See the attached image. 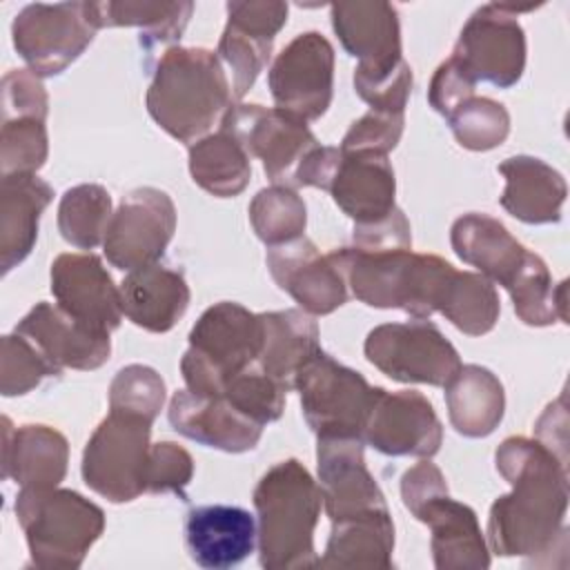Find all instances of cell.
<instances>
[{
	"instance_id": "cell-24",
	"label": "cell",
	"mask_w": 570,
	"mask_h": 570,
	"mask_svg": "<svg viewBox=\"0 0 570 570\" xmlns=\"http://www.w3.org/2000/svg\"><path fill=\"white\" fill-rule=\"evenodd\" d=\"M69 463V443L62 432L42 423L13 428L2 416V476L20 488H56Z\"/></svg>"
},
{
	"instance_id": "cell-42",
	"label": "cell",
	"mask_w": 570,
	"mask_h": 570,
	"mask_svg": "<svg viewBox=\"0 0 570 570\" xmlns=\"http://www.w3.org/2000/svg\"><path fill=\"white\" fill-rule=\"evenodd\" d=\"M47 120L40 118H2L0 129V171L36 174L49 156Z\"/></svg>"
},
{
	"instance_id": "cell-8",
	"label": "cell",
	"mask_w": 570,
	"mask_h": 570,
	"mask_svg": "<svg viewBox=\"0 0 570 570\" xmlns=\"http://www.w3.org/2000/svg\"><path fill=\"white\" fill-rule=\"evenodd\" d=\"M301 396L303 416L318 436H354L363 439L370 410L381 392L365 376L323 350L294 379Z\"/></svg>"
},
{
	"instance_id": "cell-53",
	"label": "cell",
	"mask_w": 570,
	"mask_h": 570,
	"mask_svg": "<svg viewBox=\"0 0 570 570\" xmlns=\"http://www.w3.org/2000/svg\"><path fill=\"white\" fill-rule=\"evenodd\" d=\"M343 160L341 147L316 145L305 154L294 174V187H318L330 191V185L336 176V169Z\"/></svg>"
},
{
	"instance_id": "cell-18",
	"label": "cell",
	"mask_w": 570,
	"mask_h": 570,
	"mask_svg": "<svg viewBox=\"0 0 570 570\" xmlns=\"http://www.w3.org/2000/svg\"><path fill=\"white\" fill-rule=\"evenodd\" d=\"M267 269L276 285L312 316L332 314L347 301L341 272L307 236L269 247Z\"/></svg>"
},
{
	"instance_id": "cell-40",
	"label": "cell",
	"mask_w": 570,
	"mask_h": 570,
	"mask_svg": "<svg viewBox=\"0 0 570 570\" xmlns=\"http://www.w3.org/2000/svg\"><path fill=\"white\" fill-rule=\"evenodd\" d=\"M272 47L274 40L269 38L252 33L234 22L225 24L216 56L223 62V67L229 69L232 94L236 100H240L254 87L258 73L269 62Z\"/></svg>"
},
{
	"instance_id": "cell-37",
	"label": "cell",
	"mask_w": 570,
	"mask_h": 570,
	"mask_svg": "<svg viewBox=\"0 0 570 570\" xmlns=\"http://www.w3.org/2000/svg\"><path fill=\"white\" fill-rule=\"evenodd\" d=\"M111 216L109 191L102 185L82 183L62 194L58 205V229L69 245L89 252L102 245Z\"/></svg>"
},
{
	"instance_id": "cell-5",
	"label": "cell",
	"mask_w": 570,
	"mask_h": 570,
	"mask_svg": "<svg viewBox=\"0 0 570 570\" xmlns=\"http://www.w3.org/2000/svg\"><path fill=\"white\" fill-rule=\"evenodd\" d=\"M16 517L24 532L31 563L42 570L80 568L105 530V512L76 490L20 488Z\"/></svg>"
},
{
	"instance_id": "cell-54",
	"label": "cell",
	"mask_w": 570,
	"mask_h": 570,
	"mask_svg": "<svg viewBox=\"0 0 570 570\" xmlns=\"http://www.w3.org/2000/svg\"><path fill=\"white\" fill-rule=\"evenodd\" d=\"M534 439L554 454L563 465H568V410L566 394L552 401L539 421L534 423Z\"/></svg>"
},
{
	"instance_id": "cell-15",
	"label": "cell",
	"mask_w": 570,
	"mask_h": 570,
	"mask_svg": "<svg viewBox=\"0 0 570 570\" xmlns=\"http://www.w3.org/2000/svg\"><path fill=\"white\" fill-rule=\"evenodd\" d=\"M363 441L387 456L430 459L441 448L443 425L421 392H387L381 387L370 410Z\"/></svg>"
},
{
	"instance_id": "cell-16",
	"label": "cell",
	"mask_w": 570,
	"mask_h": 570,
	"mask_svg": "<svg viewBox=\"0 0 570 570\" xmlns=\"http://www.w3.org/2000/svg\"><path fill=\"white\" fill-rule=\"evenodd\" d=\"M363 439L325 436L316 443L323 508L330 521L390 512L385 497L365 468Z\"/></svg>"
},
{
	"instance_id": "cell-41",
	"label": "cell",
	"mask_w": 570,
	"mask_h": 570,
	"mask_svg": "<svg viewBox=\"0 0 570 570\" xmlns=\"http://www.w3.org/2000/svg\"><path fill=\"white\" fill-rule=\"evenodd\" d=\"M62 370L27 336L13 332L2 336L0 352V392L2 396H20L36 390L45 379L58 376Z\"/></svg>"
},
{
	"instance_id": "cell-19",
	"label": "cell",
	"mask_w": 570,
	"mask_h": 570,
	"mask_svg": "<svg viewBox=\"0 0 570 570\" xmlns=\"http://www.w3.org/2000/svg\"><path fill=\"white\" fill-rule=\"evenodd\" d=\"M18 334L36 343L60 370H98L109 361L111 338L47 301L36 303L16 325Z\"/></svg>"
},
{
	"instance_id": "cell-35",
	"label": "cell",
	"mask_w": 570,
	"mask_h": 570,
	"mask_svg": "<svg viewBox=\"0 0 570 570\" xmlns=\"http://www.w3.org/2000/svg\"><path fill=\"white\" fill-rule=\"evenodd\" d=\"M517 316L532 327L568 323V281L552 283L550 269L534 252H525L523 263L505 285Z\"/></svg>"
},
{
	"instance_id": "cell-3",
	"label": "cell",
	"mask_w": 570,
	"mask_h": 570,
	"mask_svg": "<svg viewBox=\"0 0 570 570\" xmlns=\"http://www.w3.org/2000/svg\"><path fill=\"white\" fill-rule=\"evenodd\" d=\"M256 546L267 570L316 568L314 530L323 497L309 470L298 459L272 465L254 488Z\"/></svg>"
},
{
	"instance_id": "cell-31",
	"label": "cell",
	"mask_w": 570,
	"mask_h": 570,
	"mask_svg": "<svg viewBox=\"0 0 570 570\" xmlns=\"http://www.w3.org/2000/svg\"><path fill=\"white\" fill-rule=\"evenodd\" d=\"M394 523L390 512L332 521V532L318 568L387 570L392 568Z\"/></svg>"
},
{
	"instance_id": "cell-22",
	"label": "cell",
	"mask_w": 570,
	"mask_h": 570,
	"mask_svg": "<svg viewBox=\"0 0 570 570\" xmlns=\"http://www.w3.org/2000/svg\"><path fill=\"white\" fill-rule=\"evenodd\" d=\"M412 517L430 528V548L439 570H483L490 566V548L476 512L452 499L450 492L432 497Z\"/></svg>"
},
{
	"instance_id": "cell-23",
	"label": "cell",
	"mask_w": 570,
	"mask_h": 570,
	"mask_svg": "<svg viewBox=\"0 0 570 570\" xmlns=\"http://www.w3.org/2000/svg\"><path fill=\"white\" fill-rule=\"evenodd\" d=\"M332 29L356 67H390L403 60L399 11L390 2H332Z\"/></svg>"
},
{
	"instance_id": "cell-27",
	"label": "cell",
	"mask_w": 570,
	"mask_h": 570,
	"mask_svg": "<svg viewBox=\"0 0 570 570\" xmlns=\"http://www.w3.org/2000/svg\"><path fill=\"white\" fill-rule=\"evenodd\" d=\"M505 178L501 207L521 223L546 225L561 218L568 196L566 178L534 156H510L499 165Z\"/></svg>"
},
{
	"instance_id": "cell-47",
	"label": "cell",
	"mask_w": 570,
	"mask_h": 570,
	"mask_svg": "<svg viewBox=\"0 0 570 570\" xmlns=\"http://www.w3.org/2000/svg\"><path fill=\"white\" fill-rule=\"evenodd\" d=\"M194 476L191 454L171 441L151 443L149 470H147V492L160 494L171 492L187 501V485Z\"/></svg>"
},
{
	"instance_id": "cell-52",
	"label": "cell",
	"mask_w": 570,
	"mask_h": 570,
	"mask_svg": "<svg viewBox=\"0 0 570 570\" xmlns=\"http://www.w3.org/2000/svg\"><path fill=\"white\" fill-rule=\"evenodd\" d=\"M441 492H448V483L443 472L430 459L412 465L401 476V499L410 514H414L425 501Z\"/></svg>"
},
{
	"instance_id": "cell-34",
	"label": "cell",
	"mask_w": 570,
	"mask_h": 570,
	"mask_svg": "<svg viewBox=\"0 0 570 570\" xmlns=\"http://www.w3.org/2000/svg\"><path fill=\"white\" fill-rule=\"evenodd\" d=\"M249 158L252 156L234 136L218 129L189 147V174L207 194L232 198L249 185Z\"/></svg>"
},
{
	"instance_id": "cell-50",
	"label": "cell",
	"mask_w": 570,
	"mask_h": 570,
	"mask_svg": "<svg viewBox=\"0 0 570 570\" xmlns=\"http://www.w3.org/2000/svg\"><path fill=\"white\" fill-rule=\"evenodd\" d=\"M352 243L367 252L412 249V229L403 209L394 207L385 218L367 225H354Z\"/></svg>"
},
{
	"instance_id": "cell-28",
	"label": "cell",
	"mask_w": 570,
	"mask_h": 570,
	"mask_svg": "<svg viewBox=\"0 0 570 570\" xmlns=\"http://www.w3.org/2000/svg\"><path fill=\"white\" fill-rule=\"evenodd\" d=\"M53 200L49 183L36 174H11L0 180V267L9 274L33 249L40 214Z\"/></svg>"
},
{
	"instance_id": "cell-51",
	"label": "cell",
	"mask_w": 570,
	"mask_h": 570,
	"mask_svg": "<svg viewBox=\"0 0 570 570\" xmlns=\"http://www.w3.org/2000/svg\"><path fill=\"white\" fill-rule=\"evenodd\" d=\"M227 22H234L252 33L274 40L287 22V2L281 0H232L227 2Z\"/></svg>"
},
{
	"instance_id": "cell-12",
	"label": "cell",
	"mask_w": 570,
	"mask_h": 570,
	"mask_svg": "<svg viewBox=\"0 0 570 570\" xmlns=\"http://www.w3.org/2000/svg\"><path fill=\"white\" fill-rule=\"evenodd\" d=\"M218 129L234 136L249 156L263 160V171L274 185L294 187L298 163L318 145L307 122L278 107L232 105Z\"/></svg>"
},
{
	"instance_id": "cell-10",
	"label": "cell",
	"mask_w": 570,
	"mask_h": 570,
	"mask_svg": "<svg viewBox=\"0 0 570 570\" xmlns=\"http://www.w3.org/2000/svg\"><path fill=\"white\" fill-rule=\"evenodd\" d=\"M363 352L376 370L399 383L445 387L461 367L456 347L425 318L376 325L367 334Z\"/></svg>"
},
{
	"instance_id": "cell-9",
	"label": "cell",
	"mask_w": 570,
	"mask_h": 570,
	"mask_svg": "<svg viewBox=\"0 0 570 570\" xmlns=\"http://www.w3.org/2000/svg\"><path fill=\"white\" fill-rule=\"evenodd\" d=\"M534 7L514 2L481 4L463 24L452 58L476 82L483 80L499 89L517 85L525 69V33L517 16Z\"/></svg>"
},
{
	"instance_id": "cell-7",
	"label": "cell",
	"mask_w": 570,
	"mask_h": 570,
	"mask_svg": "<svg viewBox=\"0 0 570 570\" xmlns=\"http://www.w3.org/2000/svg\"><path fill=\"white\" fill-rule=\"evenodd\" d=\"M151 421L114 412L98 423L82 452V479L111 503H127L147 492Z\"/></svg>"
},
{
	"instance_id": "cell-39",
	"label": "cell",
	"mask_w": 570,
	"mask_h": 570,
	"mask_svg": "<svg viewBox=\"0 0 570 570\" xmlns=\"http://www.w3.org/2000/svg\"><path fill=\"white\" fill-rule=\"evenodd\" d=\"M456 142L470 151H490L510 134L508 109L485 96H472L448 118Z\"/></svg>"
},
{
	"instance_id": "cell-11",
	"label": "cell",
	"mask_w": 570,
	"mask_h": 570,
	"mask_svg": "<svg viewBox=\"0 0 570 570\" xmlns=\"http://www.w3.org/2000/svg\"><path fill=\"white\" fill-rule=\"evenodd\" d=\"M96 31L87 2H33L11 24L18 56L40 78L62 73L91 45Z\"/></svg>"
},
{
	"instance_id": "cell-25",
	"label": "cell",
	"mask_w": 570,
	"mask_h": 570,
	"mask_svg": "<svg viewBox=\"0 0 570 570\" xmlns=\"http://www.w3.org/2000/svg\"><path fill=\"white\" fill-rule=\"evenodd\" d=\"M330 194L338 209L354 220V225L376 223L396 207V178L392 163L385 154H343L330 185Z\"/></svg>"
},
{
	"instance_id": "cell-44",
	"label": "cell",
	"mask_w": 570,
	"mask_h": 570,
	"mask_svg": "<svg viewBox=\"0 0 570 570\" xmlns=\"http://www.w3.org/2000/svg\"><path fill=\"white\" fill-rule=\"evenodd\" d=\"M165 396L163 376L149 365L131 363L120 367L109 385V410L136 414L154 423L165 405Z\"/></svg>"
},
{
	"instance_id": "cell-17",
	"label": "cell",
	"mask_w": 570,
	"mask_h": 570,
	"mask_svg": "<svg viewBox=\"0 0 570 570\" xmlns=\"http://www.w3.org/2000/svg\"><path fill=\"white\" fill-rule=\"evenodd\" d=\"M51 294L73 318L111 334L122 321V296L102 261L91 254H60L51 263Z\"/></svg>"
},
{
	"instance_id": "cell-21",
	"label": "cell",
	"mask_w": 570,
	"mask_h": 570,
	"mask_svg": "<svg viewBox=\"0 0 570 570\" xmlns=\"http://www.w3.org/2000/svg\"><path fill=\"white\" fill-rule=\"evenodd\" d=\"M185 548L200 568H234L256 548V521L240 505L191 508L185 519Z\"/></svg>"
},
{
	"instance_id": "cell-14",
	"label": "cell",
	"mask_w": 570,
	"mask_h": 570,
	"mask_svg": "<svg viewBox=\"0 0 570 570\" xmlns=\"http://www.w3.org/2000/svg\"><path fill=\"white\" fill-rule=\"evenodd\" d=\"M267 82L278 109L318 120L332 102L334 47L318 31L298 33L274 58Z\"/></svg>"
},
{
	"instance_id": "cell-26",
	"label": "cell",
	"mask_w": 570,
	"mask_h": 570,
	"mask_svg": "<svg viewBox=\"0 0 570 570\" xmlns=\"http://www.w3.org/2000/svg\"><path fill=\"white\" fill-rule=\"evenodd\" d=\"M122 314L138 327L165 334L187 312L189 285L183 272L163 265L160 261L134 272L120 283Z\"/></svg>"
},
{
	"instance_id": "cell-38",
	"label": "cell",
	"mask_w": 570,
	"mask_h": 570,
	"mask_svg": "<svg viewBox=\"0 0 570 570\" xmlns=\"http://www.w3.org/2000/svg\"><path fill=\"white\" fill-rule=\"evenodd\" d=\"M247 212L256 236L267 247L305 236L307 207L294 187L272 185L261 189L252 198Z\"/></svg>"
},
{
	"instance_id": "cell-33",
	"label": "cell",
	"mask_w": 570,
	"mask_h": 570,
	"mask_svg": "<svg viewBox=\"0 0 570 570\" xmlns=\"http://www.w3.org/2000/svg\"><path fill=\"white\" fill-rule=\"evenodd\" d=\"M89 18L96 29L105 27H138L140 45L154 51L160 45L180 40L191 13L194 2H142V0H107L87 2Z\"/></svg>"
},
{
	"instance_id": "cell-43",
	"label": "cell",
	"mask_w": 570,
	"mask_h": 570,
	"mask_svg": "<svg viewBox=\"0 0 570 570\" xmlns=\"http://www.w3.org/2000/svg\"><path fill=\"white\" fill-rule=\"evenodd\" d=\"M223 396L247 419L256 421L258 425H267L281 419L285 410L287 390L269 379L258 363L238 372L227 385Z\"/></svg>"
},
{
	"instance_id": "cell-4",
	"label": "cell",
	"mask_w": 570,
	"mask_h": 570,
	"mask_svg": "<svg viewBox=\"0 0 570 570\" xmlns=\"http://www.w3.org/2000/svg\"><path fill=\"white\" fill-rule=\"evenodd\" d=\"M327 256L361 303L403 309L414 318H430L439 312L456 272L441 256L412 249L367 252L352 245L332 249Z\"/></svg>"
},
{
	"instance_id": "cell-6",
	"label": "cell",
	"mask_w": 570,
	"mask_h": 570,
	"mask_svg": "<svg viewBox=\"0 0 570 570\" xmlns=\"http://www.w3.org/2000/svg\"><path fill=\"white\" fill-rule=\"evenodd\" d=\"M261 347V314L234 301L214 303L191 327L189 347L180 358L187 390L200 396H223L225 385L258 361Z\"/></svg>"
},
{
	"instance_id": "cell-13",
	"label": "cell",
	"mask_w": 570,
	"mask_h": 570,
	"mask_svg": "<svg viewBox=\"0 0 570 570\" xmlns=\"http://www.w3.org/2000/svg\"><path fill=\"white\" fill-rule=\"evenodd\" d=\"M176 232V205L167 191L156 187H138L122 196L114 212L102 249L107 261L134 272L163 258Z\"/></svg>"
},
{
	"instance_id": "cell-2",
	"label": "cell",
	"mask_w": 570,
	"mask_h": 570,
	"mask_svg": "<svg viewBox=\"0 0 570 570\" xmlns=\"http://www.w3.org/2000/svg\"><path fill=\"white\" fill-rule=\"evenodd\" d=\"M232 100V82L218 56L203 47L176 45L158 58L145 96L158 127L189 147L220 125Z\"/></svg>"
},
{
	"instance_id": "cell-36",
	"label": "cell",
	"mask_w": 570,
	"mask_h": 570,
	"mask_svg": "<svg viewBox=\"0 0 570 570\" xmlns=\"http://www.w3.org/2000/svg\"><path fill=\"white\" fill-rule=\"evenodd\" d=\"M439 312L463 334L483 336L494 330L501 301L494 283L479 272H454Z\"/></svg>"
},
{
	"instance_id": "cell-49",
	"label": "cell",
	"mask_w": 570,
	"mask_h": 570,
	"mask_svg": "<svg viewBox=\"0 0 570 570\" xmlns=\"http://www.w3.org/2000/svg\"><path fill=\"white\" fill-rule=\"evenodd\" d=\"M474 87L476 80L472 78V73L450 56L445 62L436 67L430 80L428 102L436 114L448 118L459 105L474 96Z\"/></svg>"
},
{
	"instance_id": "cell-1",
	"label": "cell",
	"mask_w": 570,
	"mask_h": 570,
	"mask_svg": "<svg viewBox=\"0 0 570 570\" xmlns=\"http://www.w3.org/2000/svg\"><path fill=\"white\" fill-rule=\"evenodd\" d=\"M510 492L490 505L488 548L501 557H534L566 539L568 465L537 439L508 436L494 452Z\"/></svg>"
},
{
	"instance_id": "cell-45",
	"label": "cell",
	"mask_w": 570,
	"mask_h": 570,
	"mask_svg": "<svg viewBox=\"0 0 570 570\" xmlns=\"http://www.w3.org/2000/svg\"><path fill=\"white\" fill-rule=\"evenodd\" d=\"M354 89L376 111L405 114V105L412 91V69L405 60L390 67H356Z\"/></svg>"
},
{
	"instance_id": "cell-46",
	"label": "cell",
	"mask_w": 570,
	"mask_h": 570,
	"mask_svg": "<svg viewBox=\"0 0 570 570\" xmlns=\"http://www.w3.org/2000/svg\"><path fill=\"white\" fill-rule=\"evenodd\" d=\"M403 125H405V114L370 109L358 120H354L352 127L345 131L341 140V151L343 154L372 151V154L387 156L399 145Z\"/></svg>"
},
{
	"instance_id": "cell-30",
	"label": "cell",
	"mask_w": 570,
	"mask_h": 570,
	"mask_svg": "<svg viewBox=\"0 0 570 570\" xmlns=\"http://www.w3.org/2000/svg\"><path fill=\"white\" fill-rule=\"evenodd\" d=\"M450 243L463 263L476 267L479 274L503 287L528 252L501 220L479 212L463 214L452 223Z\"/></svg>"
},
{
	"instance_id": "cell-29",
	"label": "cell",
	"mask_w": 570,
	"mask_h": 570,
	"mask_svg": "<svg viewBox=\"0 0 570 570\" xmlns=\"http://www.w3.org/2000/svg\"><path fill=\"white\" fill-rule=\"evenodd\" d=\"M263 347L258 354L261 370L281 383L287 392L294 390V379L318 352V325L305 309L263 312Z\"/></svg>"
},
{
	"instance_id": "cell-32",
	"label": "cell",
	"mask_w": 570,
	"mask_h": 570,
	"mask_svg": "<svg viewBox=\"0 0 570 570\" xmlns=\"http://www.w3.org/2000/svg\"><path fill=\"white\" fill-rule=\"evenodd\" d=\"M445 403L452 428L468 439L492 434L505 412L501 381L481 365H461L445 383Z\"/></svg>"
},
{
	"instance_id": "cell-20",
	"label": "cell",
	"mask_w": 570,
	"mask_h": 570,
	"mask_svg": "<svg viewBox=\"0 0 570 570\" xmlns=\"http://www.w3.org/2000/svg\"><path fill=\"white\" fill-rule=\"evenodd\" d=\"M167 419L178 434L232 454L254 450L263 436V425L240 414L225 396H200L189 390L174 392Z\"/></svg>"
},
{
	"instance_id": "cell-48",
	"label": "cell",
	"mask_w": 570,
	"mask_h": 570,
	"mask_svg": "<svg viewBox=\"0 0 570 570\" xmlns=\"http://www.w3.org/2000/svg\"><path fill=\"white\" fill-rule=\"evenodd\" d=\"M49 96L31 69H11L2 78V118L47 120Z\"/></svg>"
}]
</instances>
